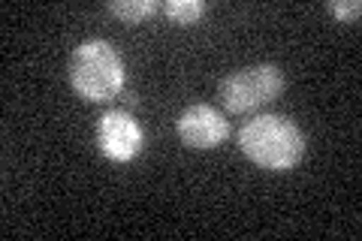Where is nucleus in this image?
I'll return each mask as SVG.
<instances>
[{
    "mask_svg": "<svg viewBox=\"0 0 362 241\" xmlns=\"http://www.w3.org/2000/svg\"><path fill=\"white\" fill-rule=\"evenodd\" d=\"M175 133L194 151H211L226 142L230 136V121L221 109L209 106V102H194L175 118Z\"/></svg>",
    "mask_w": 362,
    "mask_h": 241,
    "instance_id": "obj_4",
    "label": "nucleus"
},
{
    "mask_svg": "<svg viewBox=\"0 0 362 241\" xmlns=\"http://www.w3.org/2000/svg\"><path fill=\"white\" fill-rule=\"evenodd\" d=\"M66 78L70 88L88 102H109L121 94L127 66H124L121 52L109 40H85L78 42L70 64H66Z\"/></svg>",
    "mask_w": 362,
    "mask_h": 241,
    "instance_id": "obj_2",
    "label": "nucleus"
},
{
    "mask_svg": "<svg viewBox=\"0 0 362 241\" xmlns=\"http://www.w3.org/2000/svg\"><path fill=\"white\" fill-rule=\"evenodd\" d=\"M160 13L173 21V25H197V21L206 16V4L202 0H166V4L160 6Z\"/></svg>",
    "mask_w": 362,
    "mask_h": 241,
    "instance_id": "obj_7",
    "label": "nucleus"
},
{
    "mask_svg": "<svg viewBox=\"0 0 362 241\" xmlns=\"http://www.w3.org/2000/svg\"><path fill=\"white\" fill-rule=\"evenodd\" d=\"M281 90H284V70L278 64H251L226 76L218 97L230 114H247L269 106Z\"/></svg>",
    "mask_w": 362,
    "mask_h": 241,
    "instance_id": "obj_3",
    "label": "nucleus"
},
{
    "mask_svg": "<svg viewBox=\"0 0 362 241\" xmlns=\"http://www.w3.org/2000/svg\"><path fill=\"white\" fill-rule=\"evenodd\" d=\"M97 145L103 151V157L115 160V163H130V160L142 154L145 133L130 112L112 109L97 124Z\"/></svg>",
    "mask_w": 362,
    "mask_h": 241,
    "instance_id": "obj_5",
    "label": "nucleus"
},
{
    "mask_svg": "<svg viewBox=\"0 0 362 241\" xmlns=\"http://www.w3.org/2000/svg\"><path fill=\"white\" fill-rule=\"evenodd\" d=\"M239 148L254 166L266 172H290L305 157V133L287 114H254L239 130Z\"/></svg>",
    "mask_w": 362,
    "mask_h": 241,
    "instance_id": "obj_1",
    "label": "nucleus"
},
{
    "mask_svg": "<svg viewBox=\"0 0 362 241\" xmlns=\"http://www.w3.org/2000/svg\"><path fill=\"white\" fill-rule=\"evenodd\" d=\"M160 6L163 4H157V0H112V4H106L109 16H115L124 25H139V21L154 16Z\"/></svg>",
    "mask_w": 362,
    "mask_h": 241,
    "instance_id": "obj_6",
    "label": "nucleus"
},
{
    "mask_svg": "<svg viewBox=\"0 0 362 241\" xmlns=\"http://www.w3.org/2000/svg\"><path fill=\"white\" fill-rule=\"evenodd\" d=\"M329 13L335 18H341V21H356L362 16V4H359V0H332Z\"/></svg>",
    "mask_w": 362,
    "mask_h": 241,
    "instance_id": "obj_8",
    "label": "nucleus"
}]
</instances>
